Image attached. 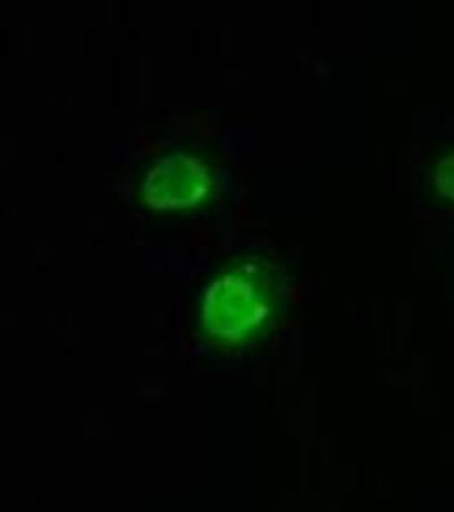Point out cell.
I'll use <instances>...</instances> for the list:
<instances>
[{"mask_svg":"<svg viewBox=\"0 0 454 512\" xmlns=\"http://www.w3.org/2000/svg\"><path fill=\"white\" fill-rule=\"evenodd\" d=\"M216 188V171L204 156L169 151L147 166L140 178L139 200L152 212H192L209 204Z\"/></svg>","mask_w":454,"mask_h":512,"instance_id":"cell-2","label":"cell"},{"mask_svg":"<svg viewBox=\"0 0 454 512\" xmlns=\"http://www.w3.org/2000/svg\"><path fill=\"white\" fill-rule=\"evenodd\" d=\"M432 187L439 197L454 205V149L436 159L432 166Z\"/></svg>","mask_w":454,"mask_h":512,"instance_id":"cell-3","label":"cell"},{"mask_svg":"<svg viewBox=\"0 0 454 512\" xmlns=\"http://www.w3.org/2000/svg\"><path fill=\"white\" fill-rule=\"evenodd\" d=\"M279 294L277 274L263 260H239L221 268L198 299L200 333L219 349H243L274 323Z\"/></svg>","mask_w":454,"mask_h":512,"instance_id":"cell-1","label":"cell"}]
</instances>
